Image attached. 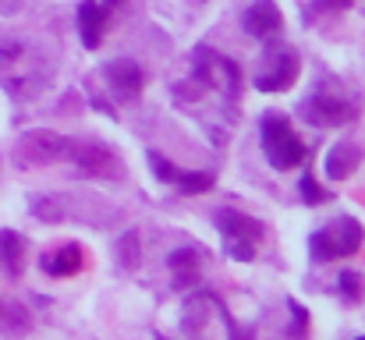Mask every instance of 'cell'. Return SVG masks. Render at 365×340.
<instances>
[{
  "mask_svg": "<svg viewBox=\"0 0 365 340\" xmlns=\"http://www.w3.org/2000/svg\"><path fill=\"white\" fill-rule=\"evenodd\" d=\"M242 25H245V32L255 36V39H273V36L284 29V14H280V7H277L273 0H255V4L245 11Z\"/></svg>",
  "mask_w": 365,
  "mask_h": 340,
  "instance_id": "9",
  "label": "cell"
},
{
  "mask_svg": "<svg viewBox=\"0 0 365 340\" xmlns=\"http://www.w3.org/2000/svg\"><path fill=\"white\" fill-rule=\"evenodd\" d=\"M156 340H170V337H156Z\"/></svg>",
  "mask_w": 365,
  "mask_h": 340,
  "instance_id": "28",
  "label": "cell"
},
{
  "mask_svg": "<svg viewBox=\"0 0 365 340\" xmlns=\"http://www.w3.org/2000/svg\"><path fill=\"white\" fill-rule=\"evenodd\" d=\"M149 163H153V174H156L160 181H178V167H174L167 156H160V153H149Z\"/></svg>",
  "mask_w": 365,
  "mask_h": 340,
  "instance_id": "23",
  "label": "cell"
},
{
  "mask_svg": "<svg viewBox=\"0 0 365 340\" xmlns=\"http://www.w3.org/2000/svg\"><path fill=\"white\" fill-rule=\"evenodd\" d=\"M32 217L43 220V224H61V220L71 217V210H68L64 195H36L32 199Z\"/></svg>",
  "mask_w": 365,
  "mask_h": 340,
  "instance_id": "17",
  "label": "cell"
},
{
  "mask_svg": "<svg viewBox=\"0 0 365 340\" xmlns=\"http://www.w3.org/2000/svg\"><path fill=\"white\" fill-rule=\"evenodd\" d=\"M118 4H121V0H107V7H118Z\"/></svg>",
  "mask_w": 365,
  "mask_h": 340,
  "instance_id": "27",
  "label": "cell"
},
{
  "mask_svg": "<svg viewBox=\"0 0 365 340\" xmlns=\"http://www.w3.org/2000/svg\"><path fill=\"white\" fill-rule=\"evenodd\" d=\"M259 135H262V153H266V160L277 170L302 167L305 145H302V138L294 135V128H291V120L284 113H266L262 124H259Z\"/></svg>",
  "mask_w": 365,
  "mask_h": 340,
  "instance_id": "2",
  "label": "cell"
},
{
  "mask_svg": "<svg viewBox=\"0 0 365 340\" xmlns=\"http://www.w3.org/2000/svg\"><path fill=\"white\" fill-rule=\"evenodd\" d=\"M195 82L206 86L210 93L224 96V100H238L242 93V68L224 57V53H213V50H199L195 53Z\"/></svg>",
  "mask_w": 365,
  "mask_h": 340,
  "instance_id": "4",
  "label": "cell"
},
{
  "mask_svg": "<svg viewBox=\"0 0 365 340\" xmlns=\"http://www.w3.org/2000/svg\"><path fill=\"white\" fill-rule=\"evenodd\" d=\"M68 145L71 138L57 135V131H46V128H36V131H25L14 145V160L21 167H46V163H61L68 160Z\"/></svg>",
  "mask_w": 365,
  "mask_h": 340,
  "instance_id": "5",
  "label": "cell"
},
{
  "mask_svg": "<svg viewBox=\"0 0 365 340\" xmlns=\"http://www.w3.org/2000/svg\"><path fill=\"white\" fill-rule=\"evenodd\" d=\"M217 227L224 230V237H242V241H259L262 237V224L255 217H245L238 210H217Z\"/></svg>",
  "mask_w": 365,
  "mask_h": 340,
  "instance_id": "13",
  "label": "cell"
},
{
  "mask_svg": "<svg viewBox=\"0 0 365 340\" xmlns=\"http://www.w3.org/2000/svg\"><path fill=\"white\" fill-rule=\"evenodd\" d=\"M302 117L312 124V128H341V124H351L359 117V107L344 96H330V93H316L309 100H302Z\"/></svg>",
  "mask_w": 365,
  "mask_h": 340,
  "instance_id": "7",
  "label": "cell"
},
{
  "mask_svg": "<svg viewBox=\"0 0 365 340\" xmlns=\"http://www.w3.org/2000/svg\"><path fill=\"white\" fill-rule=\"evenodd\" d=\"M298 192H302V199H305L309 206H319V202H327V199H330V192H323V188L316 185V177H312V174H302V188H298Z\"/></svg>",
  "mask_w": 365,
  "mask_h": 340,
  "instance_id": "22",
  "label": "cell"
},
{
  "mask_svg": "<svg viewBox=\"0 0 365 340\" xmlns=\"http://www.w3.org/2000/svg\"><path fill=\"white\" fill-rule=\"evenodd\" d=\"M170 269H174L178 287H188L199 280V255L192 248H178V252H170Z\"/></svg>",
  "mask_w": 365,
  "mask_h": 340,
  "instance_id": "18",
  "label": "cell"
},
{
  "mask_svg": "<svg viewBox=\"0 0 365 340\" xmlns=\"http://www.w3.org/2000/svg\"><path fill=\"white\" fill-rule=\"evenodd\" d=\"M82 248L78 244H64V248H57V252H50V255H43V269L50 273V277H75L78 269H82Z\"/></svg>",
  "mask_w": 365,
  "mask_h": 340,
  "instance_id": "14",
  "label": "cell"
},
{
  "mask_svg": "<svg viewBox=\"0 0 365 340\" xmlns=\"http://www.w3.org/2000/svg\"><path fill=\"white\" fill-rule=\"evenodd\" d=\"M359 163H362V149H359L355 142H337V145H330L327 156H323V170H327L330 181L351 177V174L359 170Z\"/></svg>",
  "mask_w": 365,
  "mask_h": 340,
  "instance_id": "11",
  "label": "cell"
},
{
  "mask_svg": "<svg viewBox=\"0 0 365 340\" xmlns=\"http://www.w3.org/2000/svg\"><path fill=\"white\" fill-rule=\"evenodd\" d=\"M118 252H121V269H135L138 266V234L135 230H128L121 234V241H118Z\"/></svg>",
  "mask_w": 365,
  "mask_h": 340,
  "instance_id": "21",
  "label": "cell"
},
{
  "mask_svg": "<svg viewBox=\"0 0 365 340\" xmlns=\"http://www.w3.org/2000/svg\"><path fill=\"white\" fill-rule=\"evenodd\" d=\"M103 29H107V7H100L96 0H82L78 4V32L89 50H96L103 43Z\"/></svg>",
  "mask_w": 365,
  "mask_h": 340,
  "instance_id": "12",
  "label": "cell"
},
{
  "mask_svg": "<svg viewBox=\"0 0 365 340\" xmlns=\"http://www.w3.org/2000/svg\"><path fill=\"white\" fill-rule=\"evenodd\" d=\"M0 262H4V273L11 280H18L25 273V241L18 234H11V230L0 234Z\"/></svg>",
  "mask_w": 365,
  "mask_h": 340,
  "instance_id": "16",
  "label": "cell"
},
{
  "mask_svg": "<svg viewBox=\"0 0 365 340\" xmlns=\"http://www.w3.org/2000/svg\"><path fill=\"white\" fill-rule=\"evenodd\" d=\"M178 185L185 195H199V192H210L213 188V174L202 170V174H178Z\"/></svg>",
  "mask_w": 365,
  "mask_h": 340,
  "instance_id": "20",
  "label": "cell"
},
{
  "mask_svg": "<svg viewBox=\"0 0 365 340\" xmlns=\"http://www.w3.org/2000/svg\"><path fill=\"white\" fill-rule=\"evenodd\" d=\"M32 330V312L18 302L0 298V334L4 337H25Z\"/></svg>",
  "mask_w": 365,
  "mask_h": 340,
  "instance_id": "15",
  "label": "cell"
},
{
  "mask_svg": "<svg viewBox=\"0 0 365 340\" xmlns=\"http://www.w3.org/2000/svg\"><path fill=\"white\" fill-rule=\"evenodd\" d=\"M337 287H341L344 302H362L365 280H362V273H359V269H344V273L337 277Z\"/></svg>",
  "mask_w": 365,
  "mask_h": 340,
  "instance_id": "19",
  "label": "cell"
},
{
  "mask_svg": "<svg viewBox=\"0 0 365 340\" xmlns=\"http://www.w3.org/2000/svg\"><path fill=\"white\" fill-rule=\"evenodd\" d=\"M359 340H365V337H359Z\"/></svg>",
  "mask_w": 365,
  "mask_h": 340,
  "instance_id": "29",
  "label": "cell"
},
{
  "mask_svg": "<svg viewBox=\"0 0 365 340\" xmlns=\"http://www.w3.org/2000/svg\"><path fill=\"white\" fill-rule=\"evenodd\" d=\"M252 241H242V237H227V255L231 259H238V262H248L252 259Z\"/></svg>",
  "mask_w": 365,
  "mask_h": 340,
  "instance_id": "24",
  "label": "cell"
},
{
  "mask_svg": "<svg viewBox=\"0 0 365 340\" xmlns=\"http://www.w3.org/2000/svg\"><path fill=\"white\" fill-rule=\"evenodd\" d=\"M351 7V0H312V14H327V11H344Z\"/></svg>",
  "mask_w": 365,
  "mask_h": 340,
  "instance_id": "25",
  "label": "cell"
},
{
  "mask_svg": "<svg viewBox=\"0 0 365 340\" xmlns=\"http://www.w3.org/2000/svg\"><path fill=\"white\" fill-rule=\"evenodd\" d=\"M68 163H75L78 174H86V177H107V181H118L124 170L121 156L110 145L78 142V138H71V145H68Z\"/></svg>",
  "mask_w": 365,
  "mask_h": 340,
  "instance_id": "6",
  "label": "cell"
},
{
  "mask_svg": "<svg viewBox=\"0 0 365 340\" xmlns=\"http://www.w3.org/2000/svg\"><path fill=\"white\" fill-rule=\"evenodd\" d=\"M294 78H298V57L291 46H280V50L266 53V64L255 75V89L259 93H284L294 86Z\"/></svg>",
  "mask_w": 365,
  "mask_h": 340,
  "instance_id": "8",
  "label": "cell"
},
{
  "mask_svg": "<svg viewBox=\"0 0 365 340\" xmlns=\"http://www.w3.org/2000/svg\"><path fill=\"white\" fill-rule=\"evenodd\" d=\"M103 78H107V86H110L121 100L138 96V93H142V86H145V75H142V68H138L131 57H118V61H110V64L103 68Z\"/></svg>",
  "mask_w": 365,
  "mask_h": 340,
  "instance_id": "10",
  "label": "cell"
},
{
  "mask_svg": "<svg viewBox=\"0 0 365 340\" xmlns=\"http://www.w3.org/2000/svg\"><path fill=\"white\" fill-rule=\"evenodd\" d=\"M365 230L355 217H337L334 224H327L323 230H316L309 237V248H312V259L316 262H330V259H348L362 248Z\"/></svg>",
  "mask_w": 365,
  "mask_h": 340,
  "instance_id": "3",
  "label": "cell"
},
{
  "mask_svg": "<svg viewBox=\"0 0 365 340\" xmlns=\"http://www.w3.org/2000/svg\"><path fill=\"white\" fill-rule=\"evenodd\" d=\"M50 82L46 53L29 39H4L0 43V86L14 100H36Z\"/></svg>",
  "mask_w": 365,
  "mask_h": 340,
  "instance_id": "1",
  "label": "cell"
},
{
  "mask_svg": "<svg viewBox=\"0 0 365 340\" xmlns=\"http://www.w3.org/2000/svg\"><path fill=\"white\" fill-rule=\"evenodd\" d=\"M29 0H0V14H14V11H21Z\"/></svg>",
  "mask_w": 365,
  "mask_h": 340,
  "instance_id": "26",
  "label": "cell"
}]
</instances>
